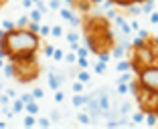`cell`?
I'll use <instances>...</instances> for the list:
<instances>
[{
  "instance_id": "83f0119b",
  "label": "cell",
  "mask_w": 158,
  "mask_h": 129,
  "mask_svg": "<svg viewBox=\"0 0 158 129\" xmlns=\"http://www.w3.org/2000/svg\"><path fill=\"white\" fill-rule=\"evenodd\" d=\"M33 97H37V99H39V97H43V91H41V89H35V91H33Z\"/></svg>"
},
{
  "instance_id": "8fae6325",
  "label": "cell",
  "mask_w": 158,
  "mask_h": 129,
  "mask_svg": "<svg viewBox=\"0 0 158 129\" xmlns=\"http://www.w3.org/2000/svg\"><path fill=\"white\" fill-rule=\"evenodd\" d=\"M144 117H146V113L140 109V111H136L134 115H132V121H134V123H140V121H144Z\"/></svg>"
},
{
  "instance_id": "d6a6232c",
  "label": "cell",
  "mask_w": 158,
  "mask_h": 129,
  "mask_svg": "<svg viewBox=\"0 0 158 129\" xmlns=\"http://www.w3.org/2000/svg\"><path fill=\"white\" fill-rule=\"evenodd\" d=\"M20 109H23V103H20V101L14 103V111H20Z\"/></svg>"
},
{
  "instance_id": "d590c367",
  "label": "cell",
  "mask_w": 158,
  "mask_h": 129,
  "mask_svg": "<svg viewBox=\"0 0 158 129\" xmlns=\"http://www.w3.org/2000/svg\"><path fill=\"white\" fill-rule=\"evenodd\" d=\"M65 2H67V4H73V0H65Z\"/></svg>"
},
{
  "instance_id": "f546056e",
  "label": "cell",
  "mask_w": 158,
  "mask_h": 129,
  "mask_svg": "<svg viewBox=\"0 0 158 129\" xmlns=\"http://www.w3.org/2000/svg\"><path fill=\"white\" fill-rule=\"evenodd\" d=\"M55 99H57V101H63V93L57 91V93H55Z\"/></svg>"
},
{
  "instance_id": "2e32d148",
  "label": "cell",
  "mask_w": 158,
  "mask_h": 129,
  "mask_svg": "<svg viewBox=\"0 0 158 129\" xmlns=\"http://www.w3.org/2000/svg\"><path fill=\"white\" fill-rule=\"evenodd\" d=\"M31 20H33V22H39V20H41V12H39V10H33V12H31Z\"/></svg>"
},
{
  "instance_id": "52a82bcc",
  "label": "cell",
  "mask_w": 158,
  "mask_h": 129,
  "mask_svg": "<svg viewBox=\"0 0 158 129\" xmlns=\"http://www.w3.org/2000/svg\"><path fill=\"white\" fill-rule=\"evenodd\" d=\"M87 99L89 97L87 95H81V93H75V97H73V105H85V103H87Z\"/></svg>"
},
{
  "instance_id": "ba28073f",
  "label": "cell",
  "mask_w": 158,
  "mask_h": 129,
  "mask_svg": "<svg viewBox=\"0 0 158 129\" xmlns=\"http://www.w3.org/2000/svg\"><path fill=\"white\" fill-rule=\"evenodd\" d=\"M116 71H118V73H126V71H132L130 61H120V63H118V67H116Z\"/></svg>"
},
{
  "instance_id": "f35d334b",
  "label": "cell",
  "mask_w": 158,
  "mask_h": 129,
  "mask_svg": "<svg viewBox=\"0 0 158 129\" xmlns=\"http://www.w3.org/2000/svg\"><path fill=\"white\" fill-rule=\"evenodd\" d=\"M33 2H39V0H33Z\"/></svg>"
},
{
  "instance_id": "4fadbf2b",
  "label": "cell",
  "mask_w": 158,
  "mask_h": 129,
  "mask_svg": "<svg viewBox=\"0 0 158 129\" xmlns=\"http://www.w3.org/2000/svg\"><path fill=\"white\" fill-rule=\"evenodd\" d=\"M130 91V87H128V83H118V93H120V95H126V93Z\"/></svg>"
},
{
  "instance_id": "74e56055",
  "label": "cell",
  "mask_w": 158,
  "mask_h": 129,
  "mask_svg": "<svg viewBox=\"0 0 158 129\" xmlns=\"http://www.w3.org/2000/svg\"><path fill=\"white\" fill-rule=\"evenodd\" d=\"M2 4H4V0H0V6H2Z\"/></svg>"
},
{
  "instance_id": "7c38bea8",
  "label": "cell",
  "mask_w": 158,
  "mask_h": 129,
  "mask_svg": "<svg viewBox=\"0 0 158 129\" xmlns=\"http://www.w3.org/2000/svg\"><path fill=\"white\" fill-rule=\"evenodd\" d=\"M77 81H81V83L85 85V83H87V81H89V73H87V71L83 69V71H81V73L77 75Z\"/></svg>"
},
{
  "instance_id": "3957f363",
  "label": "cell",
  "mask_w": 158,
  "mask_h": 129,
  "mask_svg": "<svg viewBox=\"0 0 158 129\" xmlns=\"http://www.w3.org/2000/svg\"><path fill=\"white\" fill-rule=\"evenodd\" d=\"M12 75L19 79L20 83H28L37 79L39 75V64L35 61V55L33 57H20V59H12Z\"/></svg>"
},
{
  "instance_id": "30bf717a",
  "label": "cell",
  "mask_w": 158,
  "mask_h": 129,
  "mask_svg": "<svg viewBox=\"0 0 158 129\" xmlns=\"http://www.w3.org/2000/svg\"><path fill=\"white\" fill-rule=\"evenodd\" d=\"M49 85H51V89H59V85H61V79L59 77H55V75H49Z\"/></svg>"
},
{
  "instance_id": "8d00e7d4",
  "label": "cell",
  "mask_w": 158,
  "mask_h": 129,
  "mask_svg": "<svg viewBox=\"0 0 158 129\" xmlns=\"http://www.w3.org/2000/svg\"><path fill=\"white\" fill-rule=\"evenodd\" d=\"M134 2H138V4H140V2H144V0H134Z\"/></svg>"
},
{
  "instance_id": "4dcf8cb0",
  "label": "cell",
  "mask_w": 158,
  "mask_h": 129,
  "mask_svg": "<svg viewBox=\"0 0 158 129\" xmlns=\"http://www.w3.org/2000/svg\"><path fill=\"white\" fill-rule=\"evenodd\" d=\"M28 101H33V95H24L23 97V103H28Z\"/></svg>"
},
{
  "instance_id": "1f68e13d",
  "label": "cell",
  "mask_w": 158,
  "mask_h": 129,
  "mask_svg": "<svg viewBox=\"0 0 158 129\" xmlns=\"http://www.w3.org/2000/svg\"><path fill=\"white\" fill-rule=\"evenodd\" d=\"M33 123H35L33 117H27V119H24V125H33Z\"/></svg>"
},
{
  "instance_id": "603a6c76",
  "label": "cell",
  "mask_w": 158,
  "mask_h": 129,
  "mask_svg": "<svg viewBox=\"0 0 158 129\" xmlns=\"http://www.w3.org/2000/svg\"><path fill=\"white\" fill-rule=\"evenodd\" d=\"M51 32L55 34V37H61V34H63V30H61V26H55V28H51Z\"/></svg>"
},
{
  "instance_id": "836d02e7",
  "label": "cell",
  "mask_w": 158,
  "mask_h": 129,
  "mask_svg": "<svg viewBox=\"0 0 158 129\" xmlns=\"http://www.w3.org/2000/svg\"><path fill=\"white\" fill-rule=\"evenodd\" d=\"M49 32H51V30H49V26H43L41 28V34H49Z\"/></svg>"
},
{
  "instance_id": "5bb4252c",
  "label": "cell",
  "mask_w": 158,
  "mask_h": 129,
  "mask_svg": "<svg viewBox=\"0 0 158 129\" xmlns=\"http://www.w3.org/2000/svg\"><path fill=\"white\" fill-rule=\"evenodd\" d=\"M95 73H98V75H103V73H106V63H102V61H99V63L95 64Z\"/></svg>"
},
{
  "instance_id": "6da1fadb",
  "label": "cell",
  "mask_w": 158,
  "mask_h": 129,
  "mask_svg": "<svg viewBox=\"0 0 158 129\" xmlns=\"http://www.w3.org/2000/svg\"><path fill=\"white\" fill-rule=\"evenodd\" d=\"M0 46H2V55H8L10 59L33 57L41 46V38L28 26H19V28H10L8 32L2 34Z\"/></svg>"
},
{
  "instance_id": "9a60e30c",
  "label": "cell",
  "mask_w": 158,
  "mask_h": 129,
  "mask_svg": "<svg viewBox=\"0 0 158 129\" xmlns=\"http://www.w3.org/2000/svg\"><path fill=\"white\" fill-rule=\"evenodd\" d=\"M75 51H77V55H79V57H87V55H89V51L85 49V46H77Z\"/></svg>"
},
{
  "instance_id": "ffe728a7",
  "label": "cell",
  "mask_w": 158,
  "mask_h": 129,
  "mask_svg": "<svg viewBox=\"0 0 158 129\" xmlns=\"http://www.w3.org/2000/svg\"><path fill=\"white\" fill-rule=\"evenodd\" d=\"M79 121H81V123H89V121H91V117L85 115V113H81V115H79Z\"/></svg>"
},
{
  "instance_id": "8992f818",
  "label": "cell",
  "mask_w": 158,
  "mask_h": 129,
  "mask_svg": "<svg viewBox=\"0 0 158 129\" xmlns=\"http://www.w3.org/2000/svg\"><path fill=\"white\" fill-rule=\"evenodd\" d=\"M114 18H116V22L120 24V28H122V32H124V34H130V32H132V28H130V24L126 22V18H124V16H118V14H116Z\"/></svg>"
},
{
  "instance_id": "d6986e66",
  "label": "cell",
  "mask_w": 158,
  "mask_h": 129,
  "mask_svg": "<svg viewBox=\"0 0 158 129\" xmlns=\"http://www.w3.org/2000/svg\"><path fill=\"white\" fill-rule=\"evenodd\" d=\"M73 91L75 93H81V91H83V83H81V81H77V83L73 85Z\"/></svg>"
},
{
  "instance_id": "9c48e42d",
  "label": "cell",
  "mask_w": 158,
  "mask_h": 129,
  "mask_svg": "<svg viewBox=\"0 0 158 129\" xmlns=\"http://www.w3.org/2000/svg\"><path fill=\"white\" fill-rule=\"evenodd\" d=\"M110 4H114V6H120V8H126V6H130L134 0H107Z\"/></svg>"
},
{
  "instance_id": "5b68a950",
  "label": "cell",
  "mask_w": 158,
  "mask_h": 129,
  "mask_svg": "<svg viewBox=\"0 0 158 129\" xmlns=\"http://www.w3.org/2000/svg\"><path fill=\"white\" fill-rule=\"evenodd\" d=\"M85 26V34H99V32L110 30V20L107 16H91V18H85L83 22Z\"/></svg>"
},
{
  "instance_id": "d4e9b609",
  "label": "cell",
  "mask_w": 158,
  "mask_h": 129,
  "mask_svg": "<svg viewBox=\"0 0 158 129\" xmlns=\"http://www.w3.org/2000/svg\"><path fill=\"white\" fill-rule=\"evenodd\" d=\"M63 59H65L67 63H75V61H77V57H75V55H67V57H63Z\"/></svg>"
},
{
  "instance_id": "484cf974",
  "label": "cell",
  "mask_w": 158,
  "mask_h": 129,
  "mask_svg": "<svg viewBox=\"0 0 158 129\" xmlns=\"http://www.w3.org/2000/svg\"><path fill=\"white\" fill-rule=\"evenodd\" d=\"M53 57H55L57 61H61V59H63V57H65V55H63V53H61V51H53Z\"/></svg>"
},
{
  "instance_id": "44dd1931",
  "label": "cell",
  "mask_w": 158,
  "mask_h": 129,
  "mask_svg": "<svg viewBox=\"0 0 158 129\" xmlns=\"http://www.w3.org/2000/svg\"><path fill=\"white\" fill-rule=\"evenodd\" d=\"M150 22H152V24L158 22V10H156V12H150Z\"/></svg>"
},
{
  "instance_id": "cb8c5ba5",
  "label": "cell",
  "mask_w": 158,
  "mask_h": 129,
  "mask_svg": "<svg viewBox=\"0 0 158 129\" xmlns=\"http://www.w3.org/2000/svg\"><path fill=\"white\" fill-rule=\"evenodd\" d=\"M51 8H53V10L61 8V2H59V0H51Z\"/></svg>"
},
{
  "instance_id": "7402d4cb",
  "label": "cell",
  "mask_w": 158,
  "mask_h": 129,
  "mask_svg": "<svg viewBox=\"0 0 158 129\" xmlns=\"http://www.w3.org/2000/svg\"><path fill=\"white\" fill-rule=\"evenodd\" d=\"M67 41H69L71 45H73V42H77V34H75V32H71V34H67Z\"/></svg>"
},
{
  "instance_id": "277c9868",
  "label": "cell",
  "mask_w": 158,
  "mask_h": 129,
  "mask_svg": "<svg viewBox=\"0 0 158 129\" xmlns=\"http://www.w3.org/2000/svg\"><path fill=\"white\" fill-rule=\"evenodd\" d=\"M136 81H138V85H142V87L158 93V63H154V64H150V67H146V69L138 71V73H136Z\"/></svg>"
},
{
  "instance_id": "f1b7e54d",
  "label": "cell",
  "mask_w": 158,
  "mask_h": 129,
  "mask_svg": "<svg viewBox=\"0 0 158 129\" xmlns=\"http://www.w3.org/2000/svg\"><path fill=\"white\" fill-rule=\"evenodd\" d=\"M53 51H55L53 46H45V55H53Z\"/></svg>"
},
{
  "instance_id": "4316f807",
  "label": "cell",
  "mask_w": 158,
  "mask_h": 129,
  "mask_svg": "<svg viewBox=\"0 0 158 129\" xmlns=\"http://www.w3.org/2000/svg\"><path fill=\"white\" fill-rule=\"evenodd\" d=\"M128 111H130V105H128V103H124V105H122V109H120V113H128Z\"/></svg>"
},
{
  "instance_id": "e575fe53",
  "label": "cell",
  "mask_w": 158,
  "mask_h": 129,
  "mask_svg": "<svg viewBox=\"0 0 158 129\" xmlns=\"http://www.w3.org/2000/svg\"><path fill=\"white\" fill-rule=\"evenodd\" d=\"M130 28H134V30H138V28H140V24H138V22H136V20H134V22L130 24Z\"/></svg>"
},
{
  "instance_id": "ac0fdd59",
  "label": "cell",
  "mask_w": 158,
  "mask_h": 129,
  "mask_svg": "<svg viewBox=\"0 0 158 129\" xmlns=\"http://www.w3.org/2000/svg\"><path fill=\"white\" fill-rule=\"evenodd\" d=\"M77 63H79V67H81V69H87V59H85V57H79Z\"/></svg>"
},
{
  "instance_id": "e0dca14e",
  "label": "cell",
  "mask_w": 158,
  "mask_h": 129,
  "mask_svg": "<svg viewBox=\"0 0 158 129\" xmlns=\"http://www.w3.org/2000/svg\"><path fill=\"white\" fill-rule=\"evenodd\" d=\"M27 111H28V113H37V111H39V107L35 105V103H31V101H28V103H27Z\"/></svg>"
},
{
  "instance_id": "7a4b0ae2",
  "label": "cell",
  "mask_w": 158,
  "mask_h": 129,
  "mask_svg": "<svg viewBox=\"0 0 158 129\" xmlns=\"http://www.w3.org/2000/svg\"><path fill=\"white\" fill-rule=\"evenodd\" d=\"M158 59V49L152 45V41L148 38H136L130 46V67L134 71V75L138 71L146 69L150 64H154Z\"/></svg>"
}]
</instances>
